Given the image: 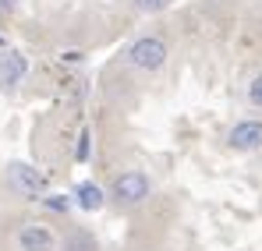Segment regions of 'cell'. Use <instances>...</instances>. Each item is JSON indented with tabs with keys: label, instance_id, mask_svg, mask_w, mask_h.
I'll return each instance as SVG.
<instances>
[{
	"label": "cell",
	"instance_id": "1",
	"mask_svg": "<svg viewBox=\"0 0 262 251\" xmlns=\"http://www.w3.org/2000/svg\"><path fill=\"white\" fill-rule=\"evenodd\" d=\"M167 42L160 39V36H142V39H135L128 46V64L135 71H160L163 64H167Z\"/></svg>",
	"mask_w": 262,
	"mask_h": 251
},
{
	"label": "cell",
	"instance_id": "2",
	"mask_svg": "<svg viewBox=\"0 0 262 251\" xmlns=\"http://www.w3.org/2000/svg\"><path fill=\"white\" fill-rule=\"evenodd\" d=\"M149 191H152V184H149V177H145L142 170H128V173H121V177L114 180V198L124 202V206H138V202H145Z\"/></svg>",
	"mask_w": 262,
	"mask_h": 251
},
{
	"label": "cell",
	"instance_id": "3",
	"mask_svg": "<svg viewBox=\"0 0 262 251\" xmlns=\"http://www.w3.org/2000/svg\"><path fill=\"white\" fill-rule=\"evenodd\" d=\"M7 177H11V184H14V191H21L25 198H39V195L46 191L43 173H39V170H32L29 163H11Z\"/></svg>",
	"mask_w": 262,
	"mask_h": 251
},
{
	"label": "cell",
	"instance_id": "4",
	"mask_svg": "<svg viewBox=\"0 0 262 251\" xmlns=\"http://www.w3.org/2000/svg\"><path fill=\"white\" fill-rule=\"evenodd\" d=\"M227 142L237 152H255V149H262V121H241V124H234L230 134H227Z\"/></svg>",
	"mask_w": 262,
	"mask_h": 251
},
{
	"label": "cell",
	"instance_id": "5",
	"mask_svg": "<svg viewBox=\"0 0 262 251\" xmlns=\"http://www.w3.org/2000/svg\"><path fill=\"white\" fill-rule=\"evenodd\" d=\"M25 71H29V60L18 50H7L0 57V88H14V85L25 78Z\"/></svg>",
	"mask_w": 262,
	"mask_h": 251
},
{
	"label": "cell",
	"instance_id": "6",
	"mask_svg": "<svg viewBox=\"0 0 262 251\" xmlns=\"http://www.w3.org/2000/svg\"><path fill=\"white\" fill-rule=\"evenodd\" d=\"M53 234L39 226V223H29V226H21V234H18V248L21 251H53Z\"/></svg>",
	"mask_w": 262,
	"mask_h": 251
},
{
	"label": "cell",
	"instance_id": "7",
	"mask_svg": "<svg viewBox=\"0 0 262 251\" xmlns=\"http://www.w3.org/2000/svg\"><path fill=\"white\" fill-rule=\"evenodd\" d=\"M75 198H78V206L85 212H96V209H103V191L92 184V180H82L78 188H75Z\"/></svg>",
	"mask_w": 262,
	"mask_h": 251
},
{
	"label": "cell",
	"instance_id": "8",
	"mask_svg": "<svg viewBox=\"0 0 262 251\" xmlns=\"http://www.w3.org/2000/svg\"><path fill=\"white\" fill-rule=\"evenodd\" d=\"M248 103L262 110V75H255V78H252V85H248Z\"/></svg>",
	"mask_w": 262,
	"mask_h": 251
},
{
	"label": "cell",
	"instance_id": "9",
	"mask_svg": "<svg viewBox=\"0 0 262 251\" xmlns=\"http://www.w3.org/2000/svg\"><path fill=\"white\" fill-rule=\"evenodd\" d=\"M167 4H170V0H135V7H138V11H149V14H152V11H163Z\"/></svg>",
	"mask_w": 262,
	"mask_h": 251
},
{
	"label": "cell",
	"instance_id": "10",
	"mask_svg": "<svg viewBox=\"0 0 262 251\" xmlns=\"http://www.w3.org/2000/svg\"><path fill=\"white\" fill-rule=\"evenodd\" d=\"M78 159H89V134L78 138Z\"/></svg>",
	"mask_w": 262,
	"mask_h": 251
},
{
	"label": "cell",
	"instance_id": "11",
	"mask_svg": "<svg viewBox=\"0 0 262 251\" xmlns=\"http://www.w3.org/2000/svg\"><path fill=\"white\" fill-rule=\"evenodd\" d=\"M68 251H89V241L85 237H75V241L68 244Z\"/></svg>",
	"mask_w": 262,
	"mask_h": 251
},
{
	"label": "cell",
	"instance_id": "12",
	"mask_svg": "<svg viewBox=\"0 0 262 251\" xmlns=\"http://www.w3.org/2000/svg\"><path fill=\"white\" fill-rule=\"evenodd\" d=\"M50 209H68V198H46Z\"/></svg>",
	"mask_w": 262,
	"mask_h": 251
},
{
	"label": "cell",
	"instance_id": "13",
	"mask_svg": "<svg viewBox=\"0 0 262 251\" xmlns=\"http://www.w3.org/2000/svg\"><path fill=\"white\" fill-rule=\"evenodd\" d=\"M18 4H21V0H0V11H14Z\"/></svg>",
	"mask_w": 262,
	"mask_h": 251
}]
</instances>
